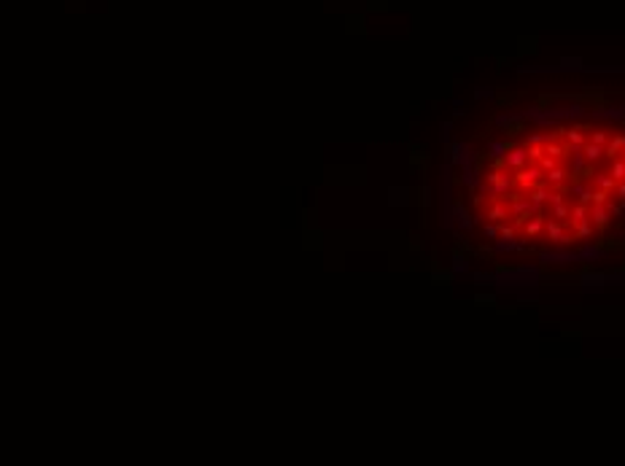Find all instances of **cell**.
I'll return each mask as SVG.
<instances>
[{"label": "cell", "mask_w": 625, "mask_h": 466, "mask_svg": "<svg viewBox=\"0 0 625 466\" xmlns=\"http://www.w3.org/2000/svg\"><path fill=\"white\" fill-rule=\"evenodd\" d=\"M539 232H544V224H542V218H539V216H533L531 221L526 224V234H528V237H536Z\"/></svg>", "instance_id": "obj_4"}, {"label": "cell", "mask_w": 625, "mask_h": 466, "mask_svg": "<svg viewBox=\"0 0 625 466\" xmlns=\"http://www.w3.org/2000/svg\"><path fill=\"white\" fill-rule=\"evenodd\" d=\"M453 269H456V272H466V262H463L461 256L456 259V264H453Z\"/></svg>", "instance_id": "obj_6"}, {"label": "cell", "mask_w": 625, "mask_h": 466, "mask_svg": "<svg viewBox=\"0 0 625 466\" xmlns=\"http://www.w3.org/2000/svg\"><path fill=\"white\" fill-rule=\"evenodd\" d=\"M504 162L510 164L512 170H520L528 162V148H512L510 154H504Z\"/></svg>", "instance_id": "obj_1"}, {"label": "cell", "mask_w": 625, "mask_h": 466, "mask_svg": "<svg viewBox=\"0 0 625 466\" xmlns=\"http://www.w3.org/2000/svg\"><path fill=\"white\" fill-rule=\"evenodd\" d=\"M539 262H555V264H571L577 262V253H563V251H555V253H542Z\"/></svg>", "instance_id": "obj_2"}, {"label": "cell", "mask_w": 625, "mask_h": 466, "mask_svg": "<svg viewBox=\"0 0 625 466\" xmlns=\"http://www.w3.org/2000/svg\"><path fill=\"white\" fill-rule=\"evenodd\" d=\"M593 221H596V227H607L609 224V208L607 205H596V208H593Z\"/></svg>", "instance_id": "obj_3"}, {"label": "cell", "mask_w": 625, "mask_h": 466, "mask_svg": "<svg viewBox=\"0 0 625 466\" xmlns=\"http://www.w3.org/2000/svg\"><path fill=\"white\" fill-rule=\"evenodd\" d=\"M617 194H620V202H625V183H620V186H617Z\"/></svg>", "instance_id": "obj_7"}, {"label": "cell", "mask_w": 625, "mask_h": 466, "mask_svg": "<svg viewBox=\"0 0 625 466\" xmlns=\"http://www.w3.org/2000/svg\"><path fill=\"white\" fill-rule=\"evenodd\" d=\"M598 253H601V251H598V248H590V245H588V248H579L577 259H596Z\"/></svg>", "instance_id": "obj_5"}]
</instances>
